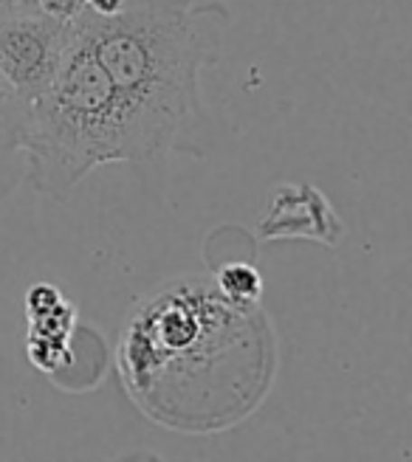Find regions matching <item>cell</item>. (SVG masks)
<instances>
[{
	"mask_svg": "<svg viewBox=\"0 0 412 462\" xmlns=\"http://www.w3.org/2000/svg\"><path fill=\"white\" fill-rule=\"evenodd\" d=\"M274 364L277 338L260 302H232L201 276H181L139 299L117 344L130 398L181 431L243 420L268 392Z\"/></svg>",
	"mask_w": 412,
	"mask_h": 462,
	"instance_id": "obj_1",
	"label": "cell"
},
{
	"mask_svg": "<svg viewBox=\"0 0 412 462\" xmlns=\"http://www.w3.org/2000/svg\"><path fill=\"white\" fill-rule=\"evenodd\" d=\"M226 23L229 9L215 0H127L110 17L74 20L117 94L127 164L203 155L201 74L220 54Z\"/></svg>",
	"mask_w": 412,
	"mask_h": 462,
	"instance_id": "obj_2",
	"label": "cell"
},
{
	"mask_svg": "<svg viewBox=\"0 0 412 462\" xmlns=\"http://www.w3.org/2000/svg\"><path fill=\"white\" fill-rule=\"evenodd\" d=\"M119 161H127V142L117 94L71 23L52 85L29 105L26 180L45 198L68 200L88 172Z\"/></svg>",
	"mask_w": 412,
	"mask_h": 462,
	"instance_id": "obj_3",
	"label": "cell"
},
{
	"mask_svg": "<svg viewBox=\"0 0 412 462\" xmlns=\"http://www.w3.org/2000/svg\"><path fill=\"white\" fill-rule=\"evenodd\" d=\"M71 42V23L42 9L0 14V77L32 105L52 85Z\"/></svg>",
	"mask_w": 412,
	"mask_h": 462,
	"instance_id": "obj_4",
	"label": "cell"
},
{
	"mask_svg": "<svg viewBox=\"0 0 412 462\" xmlns=\"http://www.w3.org/2000/svg\"><path fill=\"white\" fill-rule=\"evenodd\" d=\"M345 223L336 215L333 203L314 183H283L266 200L258 220V237L271 240H314L336 248Z\"/></svg>",
	"mask_w": 412,
	"mask_h": 462,
	"instance_id": "obj_5",
	"label": "cell"
},
{
	"mask_svg": "<svg viewBox=\"0 0 412 462\" xmlns=\"http://www.w3.org/2000/svg\"><path fill=\"white\" fill-rule=\"evenodd\" d=\"M29 105L0 77V198H9L26 180Z\"/></svg>",
	"mask_w": 412,
	"mask_h": 462,
	"instance_id": "obj_6",
	"label": "cell"
},
{
	"mask_svg": "<svg viewBox=\"0 0 412 462\" xmlns=\"http://www.w3.org/2000/svg\"><path fill=\"white\" fill-rule=\"evenodd\" d=\"M212 282L226 299H232V302H240V305H258L263 296V276L248 263H226L215 273Z\"/></svg>",
	"mask_w": 412,
	"mask_h": 462,
	"instance_id": "obj_7",
	"label": "cell"
},
{
	"mask_svg": "<svg viewBox=\"0 0 412 462\" xmlns=\"http://www.w3.org/2000/svg\"><path fill=\"white\" fill-rule=\"evenodd\" d=\"M29 9H40V0H0V14H14Z\"/></svg>",
	"mask_w": 412,
	"mask_h": 462,
	"instance_id": "obj_8",
	"label": "cell"
}]
</instances>
